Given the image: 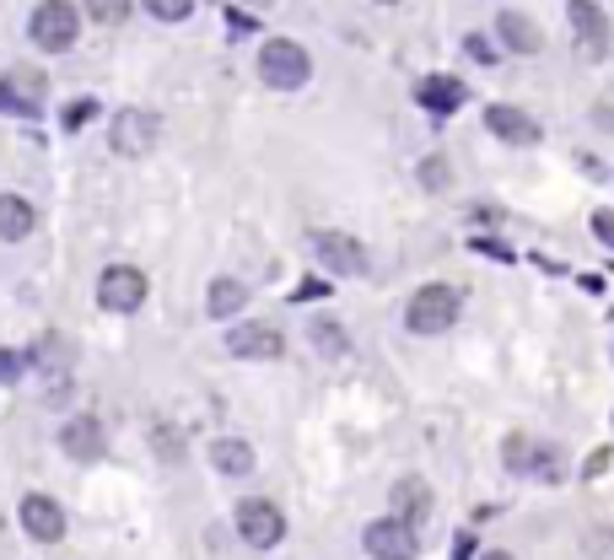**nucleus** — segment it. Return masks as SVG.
<instances>
[{
    "label": "nucleus",
    "instance_id": "obj_1",
    "mask_svg": "<svg viewBox=\"0 0 614 560\" xmlns=\"http://www.w3.org/2000/svg\"><path fill=\"white\" fill-rule=\"evenodd\" d=\"M27 373L38 377V399L44 404H65L70 399V382H76V356H70V345H65V334H44L27 356Z\"/></svg>",
    "mask_w": 614,
    "mask_h": 560
},
{
    "label": "nucleus",
    "instance_id": "obj_2",
    "mask_svg": "<svg viewBox=\"0 0 614 560\" xmlns=\"http://www.w3.org/2000/svg\"><path fill=\"white\" fill-rule=\"evenodd\" d=\"M259 76H264V87H275V92H297V87H307V76H312V60H307L303 44L270 38V44L259 49Z\"/></svg>",
    "mask_w": 614,
    "mask_h": 560
},
{
    "label": "nucleus",
    "instance_id": "obj_3",
    "mask_svg": "<svg viewBox=\"0 0 614 560\" xmlns=\"http://www.w3.org/2000/svg\"><path fill=\"white\" fill-rule=\"evenodd\" d=\"M27 33H33V44H38L44 55H65V49L76 44V33H81V11H76L70 0H44V5L33 11Z\"/></svg>",
    "mask_w": 614,
    "mask_h": 560
},
{
    "label": "nucleus",
    "instance_id": "obj_4",
    "mask_svg": "<svg viewBox=\"0 0 614 560\" xmlns=\"http://www.w3.org/2000/svg\"><path fill=\"white\" fill-rule=\"evenodd\" d=\"M405 323H410V334H447L458 323V292L453 286H421L405 308Z\"/></svg>",
    "mask_w": 614,
    "mask_h": 560
},
{
    "label": "nucleus",
    "instance_id": "obj_5",
    "mask_svg": "<svg viewBox=\"0 0 614 560\" xmlns=\"http://www.w3.org/2000/svg\"><path fill=\"white\" fill-rule=\"evenodd\" d=\"M238 539H243L248 550H275L281 539H286V517H281V506L264 496H253L238 506Z\"/></svg>",
    "mask_w": 614,
    "mask_h": 560
},
{
    "label": "nucleus",
    "instance_id": "obj_6",
    "mask_svg": "<svg viewBox=\"0 0 614 560\" xmlns=\"http://www.w3.org/2000/svg\"><path fill=\"white\" fill-rule=\"evenodd\" d=\"M146 302V275L135 264H109L98 275V308L103 312H135Z\"/></svg>",
    "mask_w": 614,
    "mask_h": 560
},
{
    "label": "nucleus",
    "instance_id": "obj_7",
    "mask_svg": "<svg viewBox=\"0 0 614 560\" xmlns=\"http://www.w3.org/2000/svg\"><path fill=\"white\" fill-rule=\"evenodd\" d=\"M362 545H367L372 560H416V550H421L416 528H410V523H399V517H377V523H367Z\"/></svg>",
    "mask_w": 614,
    "mask_h": 560
},
{
    "label": "nucleus",
    "instance_id": "obj_8",
    "mask_svg": "<svg viewBox=\"0 0 614 560\" xmlns=\"http://www.w3.org/2000/svg\"><path fill=\"white\" fill-rule=\"evenodd\" d=\"M307 249L318 253V264L334 270V275H367V249L351 232H312Z\"/></svg>",
    "mask_w": 614,
    "mask_h": 560
},
{
    "label": "nucleus",
    "instance_id": "obj_9",
    "mask_svg": "<svg viewBox=\"0 0 614 560\" xmlns=\"http://www.w3.org/2000/svg\"><path fill=\"white\" fill-rule=\"evenodd\" d=\"M44 92H49V81H44L38 70H11V76L0 81V114L38 119V108H44Z\"/></svg>",
    "mask_w": 614,
    "mask_h": 560
},
{
    "label": "nucleus",
    "instance_id": "obj_10",
    "mask_svg": "<svg viewBox=\"0 0 614 560\" xmlns=\"http://www.w3.org/2000/svg\"><path fill=\"white\" fill-rule=\"evenodd\" d=\"M157 135H162V119L151 108H124L114 119V151L120 157H146V151H157Z\"/></svg>",
    "mask_w": 614,
    "mask_h": 560
},
{
    "label": "nucleus",
    "instance_id": "obj_11",
    "mask_svg": "<svg viewBox=\"0 0 614 560\" xmlns=\"http://www.w3.org/2000/svg\"><path fill=\"white\" fill-rule=\"evenodd\" d=\"M227 351L238 362H275V356H286V334L275 323H238L227 334Z\"/></svg>",
    "mask_w": 614,
    "mask_h": 560
},
{
    "label": "nucleus",
    "instance_id": "obj_12",
    "mask_svg": "<svg viewBox=\"0 0 614 560\" xmlns=\"http://www.w3.org/2000/svg\"><path fill=\"white\" fill-rule=\"evenodd\" d=\"M507 469L512 475H534V480H560V453L534 442V436H507Z\"/></svg>",
    "mask_w": 614,
    "mask_h": 560
},
{
    "label": "nucleus",
    "instance_id": "obj_13",
    "mask_svg": "<svg viewBox=\"0 0 614 560\" xmlns=\"http://www.w3.org/2000/svg\"><path fill=\"white\" fill-rule=\"evenodd\" d=\"M566 16H571L577 49H582L588 60H604V49H610V16H604L593 0H571V5H566Z\"/></svg>",
    "mask_w": 614,
    "mask_h": 560
},
{
    "label": "nucleus",
    "instance_id": "obj_14",
    "mask_svg": "<svg viewBox=\"0 0 614 560\" xmlns=\"http://www.w3.org/2000/svg\"><path fill=\"white\" fill-rule=\"evenodd\" d=\"M103 447H109V436H103V421L98 415H70L60 426V453L76 458V464H98Z\"/></svg>",
    "mask_w": 614,
    "mask_h": 560
},
{
    "label": "nucleus",
    "instance_id": "obj_15",
    "mask_svg": "<svg viewBox=\"0 0 614 560\" xmlns=\"http://www.w3.org/2000/svg\"><path fill=\"white\" fill-rule=\"evenodd\" d=\"M22 528L38 545H60L65 539V512L55 496H22Z\"/></svg>",
    "mask_w": 614,
    "mask_h": 560
},
{
    "label": "nucleus",
    "instance_id": "obj_16",
    "mask_svg": "<svg viewBox=\"0 0 614 560\" xmlns=\"http://www.w3.org/2000/svg\"><path fill=\"white\" fill-rule=\"evenodd\" d=\"M486 129H491V135H501L507 146H534V140H539V125H534L523 108H507V103L486 108Z\"/></svg>",
    "mask_w": 614,
    "mask_h": 560
},
{
    "label": "nucleus",
    "instance_id": "obj_17",
    "mask_svg": "<svg viewBox=\"0 0 614 560\" xmlns=\"http://www.w3.org/2000/svg\"><path fill=\"white\" fill-rule=\"evenodd\" d=\"M496 33H501V44H507L512 55H539V44H545V33H539L523 11H501V16H496Z\"/></svg>",
    "mask_w": 614,
    "mask_h": 560
},
{
    "label": "nucleus",
    "instance_id": "obj_18",
    "mask_svg": "<svg viewBox=\"0 0 614 560\" xmlns=\"http://www.w3.org/2000/svg\"><path fill=\"white\" fill-rule=\"evenodd\" d=\"M33 227H38V210L22 194H0V243H22L33 238Z\"/></svg>",
    "mask_w": 614,
    "mask_h": 560
},
{
    "label": "nucleus",
    "instance_id": "obj_19",
    "mask_svg": "<svg viewBox=\"0 0 614 560\" xmlns=\"http://www.w3.org/2000/svg\"><path fill=\"white\" fill-rule=\"evenodd\" d=\"M388 501H394V517H399V523H410V528H416V523H421V517L431 512L427 480H416V475H405V480L388 491Z\"/></svg>",
    "mask_w": 614,
    "mask_h": 560
},
{
    "label": "nucleus",
    "instance_id": "obj_20",
    "mask_svg": "<svg viewBox=\"0 0 614 560\" xmlns=\"http://www.w3.org/2000/svg\"><path fill=\"white\" fill-rule=\"evenodd\" d=\"M211 464H216L227 480H248V475H253V447H248L243 436H216V442H211Z\"/></svg>",
    "mask_w": 614,
    "mask_h": 560
},
{
    "label": "nucleus",
    "instance_id": "obj_21",
    "mask_svg": "<svg viewBox=\"0 0 614 560\" xmlns=\"http://www.w3.org/2000/svg\"><path fill=\"white\" fill-rule=\"evenodd\" d=\"M416 98H421V108H431V114H453V108H464V81H453V76H427Z\"/></svg>",
    "mask_w": 614,
    "mask_h": 560
},
{
    "label": "nucleus",
    "instance_id": "obj_22",
    "mask_svg": "<svg viewBox=\"0 0 614 560\" xmlns=\"http://www.w3.org/2000/svg\"><path fill=\"white\" fill-rule=\"evenodd\" d=\"M248 308V286L243 281H232V275H216L211 281V292H205V312L211 318H232V312Z\"/></svg>",
    "mask_w": 614,
    "mask_h": 560
},
{
    "label": "nucleus",
    "instance_id": "obj_23",
    "mask_svg": "<svg viewBox=\"0 0 614 560\" xmlns=\"http://www.w3.org/2000/svg\"><path fill=\"white\" fill-rule=\"evenodd\" d=\"M307 340H312L323 356H345V351H351V340H345V329H340L334 318H312V323H307Z\"/></svg>",
    "mask_w": 614,
    "mask_h": 560
},
{
    "label": "nucleus",
    "instance_id": "obj_24",
    "mask_svg": "<svg viewBox=\"0 0 614 560\" xmlns=\"http://www.w3.org/2000/svg\"><path fill=\"white\" fill-rule=\"evenodd\" d=\"M81 5H87V16L103 22V27H114V22L129 16V0H81Z\"/></svg>",
    "mask_w": 614,
    "mask_h": 560
},
{
    "label": "nucleus",
    "instance_id": "obj_25",
    "mask_svg": "<svg viewBox=\"0 0 614 560\" xmlns=\"http://www.w3.org/2000/svg\"><path fill=\"white\" fill-rule=\"evenodd\" d=\"M157 22H184L189 11H194V0H140Z\"/></svg>",
    "mask_w": 614,
    "mask_h": 560
},
{
    "label": "nucleus",
    "instance_id": "obj_26",
    "mask_svg": "<svg viewBox=\"0 0 614 560\" xmlns=\"http://www.w3.org/2000/svg\"><path fill=\"white\" fill-rule=\"evenodd\" d=\"M92 114H98V103H87V98H81V103H70V108H65V129H81Z\"/></svg>",
    "mask_w": 614,
    "mask_h": 560
},
{
    "label": "nucleus",
    "instance_id": "obj_27",
    "mask_svg": "<svg viewBox=\"0 0 614 560\" xmlns=\"http://www.w3.org/2000/svg\"><path fill=\"white\" fill-rule=\"evenodd\" d=\"M22 373H27V362H22V356H11V351H0V382H16Z\"/></svg>",
    "mask_w": 614,
    "mask_h": 560
},
{
    "label": "nucleus",
    "instance_id": "obj_28",
    "mask_svg": "<svg viewBox=\"0 0 614 560\" xmlns=\"http://www.w3.org/2000/svg\"><path fill=\"white\" fill-rule=\"evenodd\" d=\"M464 49H469V55H475V60H496L491 38H480V33H469V38H464Z\"/></svg>",
    "mask_w": 614,
    "mask_h": 560
},
{
    "label": "nucleus",
    "instance_id": "obj_29",
    "mask_svg": "<svg viewBox=\"0 0 614 560\" xmlns=\"http://www.w3.org/2000/svg\"><path fill=\"white\" fill-rule=\"evenodd\" d=\"M593 232H599V243L614 249V210H599V216H593Z\"/></svg>",
    "mask_w": 614,
    "mask_h": 560
},
{
    "label": "nucleus",
    "instance_id": "obj_30",
    "mask_svg": "<svg viewBox=\"0 0 614 560\" xmlns=\"http://www.w3.org/2000/svg\"><path fill=\"white\" fill-rule=\"evenodd\" d=\"M421 179H427V188H442V184H447V168H442V157H431L427 168H421Z\"/></svg>",
    "mask_w": 614,
    "mask_h": 560
},
{
    "label": "nucleus",
    "instance_id": "obj_31",
    "mask_svg": "<svg viewBox=\"0 0 614 560\" xmlns=\"http://www.w3.org/2000/svg\"><path fill=\"white\" fill-rule=\"evenodd\" d=\"M480 560H512V556H507V550H486V556H480Z\"/></svg>",
    "mask_w": 614,
    "mask_h": 560
},
{
    "label": "nucleus",
    "instance_id": "obj_32",
    "mask_svg": "<svg viewBox=\"0 0 614 560\" xmlns=\"http://www.w3.org/2000/svg\"><path fill=\"white\" fill-rule=\"evenodd\" d=\"M248 5H270V0H248Z\"/></svg>",
    "mask_w": 614,
    "mask_h": 560
},
{
    "label": "nucleus",
    "instance_id": "obj_33",
    "mask_svg": "<svg viewBox=\"0 0 614 560\" xmlns=\"http://www.w3.org/2000/svg\"><path fill=\"white\" fill-rule=\"evenodd\" d=\"M383 5H394V0H383Z\"/></svg>",
    "mask_w": 614,
    "mask_h": 560
}]
</instances>
